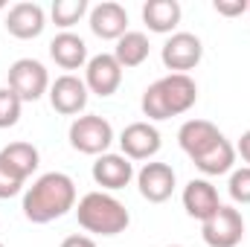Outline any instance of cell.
Listing matches in <instances>:
<instances>
[{
    "label": "cell",
    "instance_id": "4316f807",
    "mask_svg": "<svg viewBox=\"0 0 250 247\" xmlns=\"http://www.w3.org/2000/svg\"><path fill=\"white\" fill-rule=\"evenodd\" d=\"M62 247H96V242L90 236H67L62 242Z\"/></svg>",
    "mask_w": 250,
    "mask_h": 247
},
{
    "label": "cell",
    "instance_id": "9a60e30c",
    "mask_svg": "<svg viewBox=\"0 0 250 247\" xmlns=\"http://www.w3.org/2000/svg\"><path fill=\"white\" fill-rule=\"evenodd\" d=\"M221 137H224V134L209 123V120H189V123H184L181 131H178V143H181V148L187 151L192 160L201 157L207 148H212Z\"/></svg>",
    "mask_w": 250,
    "mask_h": 247
},
{
    "label": "cell",
    "instance_id": "2e32d148",
    "mask_svg": "<svg viewBox=\"0 0 250 247\" xmlns=\"http://www.w3.org/2000/svg\"><path fill=\"white\" fill-rule=\"evenodd\" d=\"M134 178V166L125 154H99L93 163V181L102 189H123Z\"/></svg>",
    "mask_w": 250,
    "mask_h": 247
},
{
    "label": "cell",
    "instance_id": "4fadbf2b",
    "mask_svg": "<svg viewBox=\"0 0 250 247\" xmlns=\"http://www.w3.org/2000/svg\"><path fill=\"white\" fill-rule=\"evenodd\" d=\"M44 26H47L44 9H41L38 3H29V0L15 3V6L9 9V15H6V29H9V35H15V38H21V41L38 38V35L44 32Z\"/></svg>",
    "mask_w": 250,
    "mask_h": 247
},
{
    "label": "cell",
    "instance_id": "9c48e42d",
    "mask_svg": "<svg viewBox=\"0 0 250 247\" xmlns=\"http://www.w3.org/2000/svg\"><path fill=\"white\" fill-rule=\"evenodd\" d=\"M50 105L64 117H73V114L84 111V105H87V84L79 76L64 73L50 84Z\"/></svg>",
    "mask_w": 250,
    "mask_h": 247
},
{
    "label": "cell",
    "instance_id": "d6986e66",
    "mask_svg": "<svg viewBox=\"0 0 250 247\" xmlns=\"http://www.w3.org/2000/svg\"><path fill=\"white\" fill-rule=\"evenodd\" d=\"M143 21L151 32H172L181 23V3L178 0H148L143 3Z\"/></svg>",
    "mask_w": 250,
    "mask_h": 247
},
{
    "label": "cell",
    "instance_id": "603a6c76",
    "mask_svg": "<svg viewBox=\"0 0 250 247\" xmlns=\"http://www.w3.org/2000/svg\"><path fill=\"white\" fill-rule=\"evenodd\" d=\"M21 96L9 87H0V128H12L21 120Z\"/></svg>",
    "mask_w": 250,
    "mask_h": 247
},
{
    "label": "cell",
    "instance_id": "52a82bcc",
    "mask_svg": "<svg viewBox=\"0 0 250 247\" xmlns=\"http://www.w3.org/2000/svg\"><path fill=\"white\" fill-rule=\"evenodd\" d=\"M201 56H204V44H201V38L192 35V32H175V35L163 44V50H160L163 64H166L169 70H175V73H187L192 67H198Z\"/></svg>",
    "mask_w": 250,
    "mask_h": 247
},
{
    "label": "cell",
    "instance_id": "d4e9b609",
    "mask_svg": "<svg viewBox=\"0 0 250 247\" xmlns=\"http://www.w3.org/2000/svg\"><path fill=\"white\" fill-rule=\"evenodd\" d=\"M21 186H23V181H21V178H15V175L0 163V198H12V195H18V192H21Z\"/></svg>",
    "mask_w": 250,
    "mask_h": 247
},
{
    "label": "cell",
    "instance_id": "1f68e13d",
    "mask_svg": "<svg viewBox=\"0 0 250 247\" xmlns=\"http://www.w3.org/2000/svg\"><path fill=\"white\" fill-rule=\"evenodd\" d=\"M248 12H250V9H248Z\"/></svg>",
    "mask_w": 250,
    "mask_h": 247
},
{
    "label": "cell",
    "instance_id": "cb8c5ba5",
    "mask_svg": "<svg viewBox=\"0 0 250 247\" xmlns=\"http://www.w3.org/2000/svg\"><path fill=\"white\" fill-rule=\"evenodd\" d=\"M230 198L236 204H250V166H242L230 175Z\"/></svg>",
    "mask_w": 250,
    "mask_h": 247
},
{
    "label": "cell",
    "instance_id": "f546056e",
    "mask_svg": "<svg viewBox=\"0 0 250 247\" xmlns=\"http://www.w3.org/2000/svg\"><path fill=\"white\" fill-rule=\"evenodd\" d=\"M3 6H6V3H3V0H0V9H3Z\"/></svg>",
    "mask_w": 250,
    "mask_h": 247
},
{
    "label": "cell",
    "instance_id": "ac0fdd59",
    "mask_svg": "<svg viewBox=\"0 0 250 247\" xmlns=\"http://www.w3.org/2000/svg\"><path fill=\"white\" fill-rule=\"evenodd\" d=\"M50 56L64 70H79L87 62V44L73 32H62V35H56L50 41Z\"/></svg>",
    "mask_w": 250,
    "mask_h": 247
},
{
    "label": "cell",
    "instance_id": "277c9868",
    "mask_svg": "<svg viewBox=\"0 0 250 247\" xmlns=\"http://www.w3.org/2000/svg\"><path fill=\"white\" fill-rule=\"evenodd\" d=\"M111 143H114V128L96 114L79 117L70 125V145L82 154H105Z\"/></svg>",
    "mask_w": 250,
    "mask_h": 247
},
{
    "label": "cell",
    "instance_id": "e0dca14e",
    "mask_svg": "<svg viewBox=\"0 0 250 247\" xmlns=\"http://www.w3.org/2000/svg\"><path fill=\"white\" fill-rule=\"evenodd\" d=\"M0 163H3L15 178L26 181V178L38 169V148H35L32 143H23V140L9 143V145L0 151Z\"/></svg>",
    "mask_w": 250,
    "mask_h": 247
},
{
    "label": "cell",
    "instance_id": "7a4b0ae2",
    "mask_svg": "<svg viewBox=\"0 0 250 247\" xmlns=\"http://www.w3.org/2000/svg\"><path fill=\"white\" fill-rule=\"evenodd\" d=\"M195 99H198V84L187 73H169L146 87L140 105L148 120H172L187 114L195 105Z\"/></svg>",
    "mask_w": 250,
    "mask_h": 247
},
{
    "label": "cell",
    "instance_id": "f1b7e54d",
    "mask_svg": "<svg viewBox=\"0 0 250 247\" xmlns=\"http://www.w3.org/2000/svg\"><path fill=\"white\" fill-rule=\"evenodd\" d=\"M166 247H181V245H166Z\"/></svg>",
    "mask_w": 250,
    "mask_h": 247
},
{
    "label": "cell",
    "instance_id": "7c38bea8",
    "mask_svg": "<svg viewBox=\"0 0 250 247\" xmlns=\"http://www.w3.org/2000/svg\"><path fill=\"white\" fill-rule=\"evenodd\" d=\"M90 29H93V35H99L105 41H120L128 32V12H125V6L114 3V0L96 3L90 9Z\"/></svg>",
    "mask_w": 250,
    "mask_h": 247
},
{
    "label": "cell",
    "instance_id": "83f0119b",
    "mask_svg": "<svg viewBox=\"0 0 250 247\" xmlns=\"http://www.w3.org/2000/svg\"><path fill=\"white\" fill-rule=\"evenodd\" d=\"M236 151L242 154V160L250 166V131H245V134H242V140H239V148H236Z\"/></svg>",
    "mask_w": 250,
    "mask_h": 247
},
{
    "label": "cell",
    "instance_id": "4dcf8cb0",
    "mask_svg": "<svg viewBox=\"0 0 250 247\" xmlns=\"http://www.w3.org/2000/svg\"><path fill=\"white\" fill-rule=\"evenodd\" d=\"M0 247H6V245H3V242H0Z\"/></svg>",
    "mask_w": 250,
    "mask_h": 247
},
{
    "label": "cell",
    "instance_id": "6da1fadb",
    "mask_svg": "<svg viewBox=\"0 0 250 247\" xmlns=\"http://www.w3.org/2000/svg\"><path fill=\"white\" fill-rule=\"evenodd\" d=\"M76 206V184L64 172H47L23 195V215L32 224H50Z\"/></svg>",
    "mask_w": 250,
    "mask_h": 247
},
{
    "label": "cell",
    "instance_id": "30bf717a",
    "mask_svg": "<svg viewBox=\"0 0 250 247\" xmlns=\"http://www.w3.org/2000/svg\"><path fill=\"white\" fill-rule=\"evenodd\" d=\"M120 145L128 160H148L160 151V131L151 123H131L120 134Z\"/></svg>",
    "mask_w": 250,
    "mask_h": 247
},
{
    "label": "cell",
    "instance_id": "3957f363",
    "mask_svg": "<svg viewBox=\"0 0 250 247\" xmlns=\"http://www.w3.org/2000/svg\"><path fill=\"white\" fill-rule=\"evenodd\" d=\"M76 218L87 233H96V236H117L131 224L125 204L105 192H87L76 206Z\"/></svg>",
    "mask_w": 250,
    "mask_h": 247
},
{
    "label": "cell",
    "instance_id": "8fae6325",
    "mask_svg": "<svg viewBox=\"0 0 250 247\" xmlns=\"http://www.w3.org/2000/svg\"><path fill=\"white\" fill-rule=\"evenodd\" d=\"M140 195L151 204H163L175 192V169L169 163H146L137 175Z\"/></svg>",
    "mask_w": 250,
    "mask_h": 247
},
{
    "label": "cell",
    "instance_id": "5b68a950",
    "mask_svg": "<svg viewBox=\"0 0 250 247\" xmlns=\"http://www.w3.org/2000/svg\"><path fill=\"white\" fill-rule=\"evenodd\" d=\"M50 87V76L47 67L35 59H18L9 67V90H15L21 96V102H35L47 93Z\"/></svg>",
    "mask_w": 250,
    "mask_h": 247
},
{
    "label": "cell",
    "instance_id": "5bb4252c",
    "mask_svg": "<svg viewBox=\"0 0 250 247\" xmlns=\"http://www.w3.org/2000/svg\"><path fill=\"white\" fill-rule=\"evenodd\" d=\"M218 206H221L218 189L209 184V181L195 178V181L187 184V189H184V209H187V215L198 218V221L204 224L207 218H212V215L218 212Z\"/></svg>",
    "mask_w": 250,
    "mask_h": 247
},
{
    "label": "cell",
    "instance_id": "44dd1931",
    "mask_svg": "<svg viewBox=\"0 0 250 247\" xmlns=\"http://www.w3.org/2000/svg\"><path fill=\"white\" fill-rule=\"evenodd\" d=\"M148 38L143 32H125L123 38L117 41V50H114V59L120 62V67H140V64L148 59Z\"/></svg>",
    "mask_w": 250,
    "mask_h": 247
},
{
    "label": "cell",
    "instance_id": "484cf974",
    "mask_svg": "<svg viewBox=\"0 0 250 247\" xmlns=\"http://www.w3.org/2000/svg\"><path fill=\"white\" fill-rule=\"evenodd\" d=\"M212 9H215L218 15H224V18H236V15H242V12H248L250 3L248 0H215Z\"/></svg>",
    "mask_w": 250,
    "mask_h": 247
},
{
    "label": "cell",
    "instance_id": "ba28073f",
    "mask_svg": "<svg viewBox=\"0 0 250 247\" xmlns=\"http://www.w3.org/2000/svg\"><path fill=\"white\" fill-rule=\"evenodd\" d=\"M123 82V67L114 59V53H99L87 62V70H84V84L87 90H93L96 96H111L117 93Z\"/></svg>",
    "mask_w": 250,
    "mask_h": 247
},
{
    "label": "cell",
    "instance_id": "8992f818",
    "mask_svg": "<svg viewBox=\"0 0 250 247\" xmlns=\"http://www.w3.org/2000/svg\"><path fill=\"white\" fill-rule=\"evenodd\" d=\"M201 236H204V242L209 247H236L245 239V218H242L239 209L221 204L218 212L204 221Z\"/></svg>",
    "mask_w": 250,
    "mask_h": 247
},
{
    "label": "cell",
    "instance_id": "7402d4cb",
    "mask_svg": "<svg viewBox=\"0 0 250 247\" xmlns=\"http://www.w3.org/2000/svg\"><path fill=\"white\" fill-rule=\"evenodd\" d=\"M84 12H87V0H56L53 3V21L62 29H70L73 23H79Z\"/></svg>",
    "mask_w": 250,
    "mask_h": 247
},
{
    "label": "cell",
    "instance_id": "ffe728a7",
    "mask_svg": "<svg viewBox=\"0 0 250 247\" xmlns=\"http://www.w3.org/2000/svg\"><path fill=\"white\" fill-rule=\"evenodd\" d=\"M204 175H227L230 169H233V163H236V148L221 137L212 148H207L201 157H195L192 160Z\"/></svg>",
    "mask_w": 250,
    "mask_h": 247
}]
</instances>
